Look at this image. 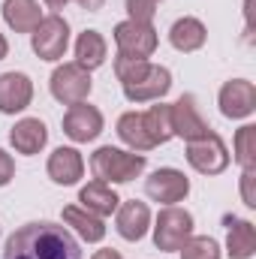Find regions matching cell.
Masks as SVG:
<instances>
[{"label": "cell", "mask_w": 256, "mask_h": 259, "mask_svg": "<svg viewBox=\"0 0 256 259\" xmlns=\"http://www.w3.org/2000/svg\"><path fill=\"white\" fill-rule=\"evenodd\" d=\"M256 169H241V202L247 208H256Z\"/></svg>", "instance_id": "obj_28"}, {"label": "cell", "mask_w": 256, "mask_h": 259, "mask_svg": "<svg viewBox=\"0 0 256 259\" xmlns=\"http://www.w3.org/2000/svg\"><path fill=\"white\" fill-rule=\"evenodd\" d=\"M217 106L223 112V118H232V121H241V118H250L256 112V84L247 78H232L220 88L217 94Z\"/></svg>", "instance_id": "obj_9"}, {"label": "cell", "mask_w": 256, "mask_h": 259, "mask_svg": "<svg viewBox=\"0 0 256 259\" xmlns=\"http://www.w3.org/2000/svg\"><path fill=\"white\" fill-rule=\"evenodd\" d=\"M205 39H208V30H205V24H202L199 18H193V15L178 18V21L172 24V30H169L172 49H175V52H184V55L199 52V49L205 46Z\"/></svg>", "instance_id": "obj_19"}, {"label": "cell", "mask_w": 256, "mask_h": 259, "mask_svg": "<svg viewBox=\"0 0 256 259\" xmlns=\"http://www.w3.org/2000/svg\"><path fill=\"white\" fill-rule=\"evenodd\" d=\"M9 145L24 154V157H33L39 154L46 145H49V127L39 121V118H21L15 127L9 130Z\"/></svg>", "instance_id": "obj_16"}, {"label": "cell", "mask_w": 256, "mask_h": 259, "mask_svg": "<svg viewBox=\"0 0 256 259\" xmlns=\"http://www.w3.org/2000/svg\"><path fill=\"white\" fill-rule=\"evenodd\" d=\"M118 136H121V142L127 148H133L136 154H145V151L154 148L151 139L145 136V127H142V112H124L118 118Z\"/></svg>", "instance_id": "obj_24"}, {"label": "cell", "mask_w": 256, "mask_h": 259, "mask_svg": "<svg viewBox=\"0 0 256 259\" xmlns=\"http://www.w3.org/2000/svg\"><path fill=\"white\" fill-rule=\"evenodd\" d=\"M91 259H124V256H121L118 250H112V247H106V250H97V253H94Z\"/></svg>", "instance_id": "obj_31"}, {"label": "cell", "mask_w": 256, "mask_h": 259, "mask_svg": "<svg viewBox=\"0 0 256 259\" xmlns=\"http://www.w3.org/2000/svg\"><path fill=\"white\" fill-rule=\"evenodd\" d=\"M91 88H94L91 72H88L84 66H78L75 61H72V64H61L52 72V78H49L52 97H55L58 103H64V106L84 103V100L91 97Z\"/></svg>", "instance_id": "obj_6"}, {"label": "cell", "mask_w": 256, "mask_h": 259, "mask_svg": "<svg viewBox=\"0 0 256 259\" xmlns=\"http://www.w3.org/2000/svg\"><path fill=\"white\" fill-rule=\"evenodd\" d=\"M115 226H118V235L124 241H142L151 229V208L139 199L121 202L115 211Z\"/></svg>", "instance_id": "obj_14"}, {"label": "cell", "mask_w": 256, "mask_h": 259, "mask_svg": "<svg viewBox=\"0 0 256 259\" xmlns=\"http://www.w3.org/2000/svg\"><path fill=\"white\" fill-rule=\"evenodd\" d=\"M75 3H78V6H81V9H88V12H100V9H103V3H106V0H75Z\"/></svg>", "instance_id": "obj_30"}, {"label": "cell", "mask_w": 256, "mask_h": 259, "mask_svg": "<svg viewBox=\"0 0 256 259\" xmlns=\"http://www.w3.org/2000/svg\"><path fill=\"white\" fill-rule=\"evenodd\" d=\"M151 229H154V247L163 250V253H175V250H181V244L193 235V214L187 208L166 205L157 214V223Z\"/></svg>", "instance_id": "obj_4"}, {"label": "cell", "mask_w": 256, "mask_h": 259, "mask_svg": "<svg viewBox=\"0 0 256 259\" xmlns=\"http://www.w3.org/2000/svg\"><path fill=\"white\" fill-rule=\"evenodd\" d=\"M115 75L124 88V97L130 103H154L163 100L172 91V72L160 64L142 61V58H115Z\"/></svg>", "instance_id": "obj_2"}, {"label": "cell", "mask_w": 256, "mask_h": 259, "mask_svg": "<svg viewBox=\"0 0 256 259\" xmlns=\"http://www.w3.org/2000/svg\"><path fill=\"white\" fill-rule=\"evenodd\" d=\"M103 112L91 103H75L69 106L64 115V136H69L72 142L84 145V142H94L100 133H103Z\"/></svg>", "instance_id": "obj_11"}, {"label": "cell", "mask_w": 256, "mask_h": 259, "mask_svg": "<svg viewBox=\"0 0 256 259\" xmlns=\"http://www.w3.org/2000/svg\"><path fill=\"white\" fill-rule=\"evenodd\" d=\"M3 21L15 33H30L42 21V9L36 0H6L3 3Z\"/></svg>", "instance_id": "obj_21"}, {"label": "cell", "mask_w": 256, "mask_h": 259, "mask_svg": "<svg viewBox=\"0 0 256 259\" xmlns=\"http://www.w3.org/2000/svg\"><path fill=\"white\" fill-rule=\"evenodd\" d=\"M169 112H172V133L181 136L184 142H196V139H202V136L211 133V127H208V121L202 118L199 103H196L193 94H184L178 103H172Z\"/></svg>", "instance_id": "obj_12"}, {"label": "cell", "mask_w": 256, "mask_h": 259, "mask_svg": "<svg viewBox=\"0 0 256 259\" xmlns=\"http://www.w3.org/2000/svg\"><path fill=\"white\" fill-rule=\"evenodd\" d=\"M12 178H15V160H12V154H6L0 148V187H6Z\"/></svg>", "instance_id": "obj_29"}, {"label": "cell", "mask_w": 256, "mask_h": 259, "mask_svg": "<svg viewBox=\"0 0 256 259\" xmlns=\"http://www.w3.org/2000/svg\"><path fill=\"white\" fill-rule=\"evenodd\" d=\"M187 163H190L199 175H220L229 166V148L211 130L208 136H202L196 142H187Z\"/></svg>", "instance_id": "obj_7"}, {"label": "cell", "mask_w": 256, "mask_h": 259, "mask_svg": "<svg viewBox=\"0 0 256 259\" xmlns=\"http://www.w3.org/2000/svg\"><path fill=\"white\" fill-rule=\"evenodd\" d=\"M226 253L232 259H250L256 253V229L250 220L241 217H226Z\"/></svg>", "instance_id": "obj_20"}, {"label": "cell", "mask_w": 256, "mask_h": 259, "mask_svg": "<svg viewBox=\"0 0 256 259\" xmlns=\"http://www.w3.org/2000/svg\"><path fill=\"white\" fill-rule=\"evenodd\" d=\"M142 127H145V136L151 139V145H166L169 139H175L172 133V112L166 103L160 106H151L148 112H142Z\"/></svg>", "instance_id": "obj_23"}, {"label": "cell", "mask_w": 256, "mask_h": 259, "mask_svg": "<svg viewBox=\"0 0 256 259\" xmlns=\"http://www.w3.org/2000/svg\"><path fill=\"white\" fill-rule=\"evenodd\" d=\"M3 259H84V253L66 226L36 220L9 235Z\"/></svg>", "instance_id": "obj_1"}, {"label": "cell", "mask_w": 256, "mask_h": 259, "mask_svg": "<svg viewBox=\"0 0 256 259\" xmlns=\"http://www.w3.org/2000/svg\"><path fill=\"white\" fill-rule=\"evenodd\" d=\"M163 0H127V15L130 21H139V24H151L157 9H160Z\"/></svg>", "instance_id": "obj_27"}, {"label": "cell", "mask_w": 256, "mask_h": 259, "mask_svg": "<svg viewBox=\"0 0 256 259\" xmlns=\"http://www.w3.org/2000/svg\"><path fill=\"white\" fill-rule=\"evenodd\" d=\"M145 193L151 196L154 202L175 205V202L187 199V193H190V178H187L184 172L166 166V169H157V172L148 175V181H145Z\"/></svg>", "instance_id": "obj_10"}, {"label": "cell", "mask_w": 256, "mask_h": 259, "mask_svg": "<svg viewBox=\"0 0 256 259\" xmlns=\"http://www.w3.org/2000/svg\"><path fill=\"white\" fill-rule=\"evenodd\" d=\"M33 100V81L24 72H3L0 75V112L18 115Z\"/></svg>", "instance_id": "obj_13"}, {"label": "cell", "mask_w": 256, "mask_h": 259, "mask_svg": "<svg viewBox=\"0 0 256 259\" xmlns=\"http://www.w3.org/2000/svg\"><path fill=\"white\" fill-rule=\"evenodd\" d=\"M42 3H46L49 9H64V6L69 3V0H42Z\"/></svg>", "instance_id": "obj_32"}, {"label": "cell", "mask_w": 256, "mask_h": 259, "mask_svg": "<svg viewBox=\"0 0 256 259\" xmlns=\"http://www.w3.org/2000/svg\"><path fill=\"white\" fill-rule=\"evenodd\" d=\"M178 253L181 259H220V244L211 235H190Z\"/></svg>", "instance_id": "obj_26"}, {"label": "cell", "mask_w": 256, "mask_h": 259, "mask_svg": "<svg viewBox=\"0 0 256 259\" xmlns=\"http://www.w3.org/2000/svg\"><path fill=\"white\" fill-rule=\"evenodd\" d=\"M78 202H81L84 211H91V214H97V217H112V214L118 211V205H121V199L112 190V184H106V181H100V178L91 181V184H84V187L78 190Z\"/></svg>", "instance_id": "obj_17"}, {"label": "cell", "mask_w": 256, "mask_h": 259, "mask_svg": "<svg viewBox=\"0 0 256 259\" xmlns=\"http://www.w3.org/2000/svg\"><path fill=\"white\" fill-rule=\"evenodd\" d=\"M64 223L81 238V241H88V244H100V241L106 238V223H103V217L84 211L81 205H66L64 208Z\"/></svg>", "instance_id": "obj_18"}, {"label": "cell", "mask_w": 256, "mask_h": 259, "mask_svg": "<svg viewBox=\"0 0 256 259\" xmlns=\"http://www.w3.org/2000/svg\"><path fill=\"white\" fill-rule=\"evenodd\" d=\"M235 163L241 169H256V127L253 124H244V127L235 133Z\"/></svg>", "instance_id": "obj_25"}, {"label": "cell", "mask_w": 256, "mask_h": 259, "mask_svg": "<svg viewBox=\"0 0 256 259\" xmlns=\"http://www.w3.org/2000/svg\"><path fill=\"white\" fill-rule=\"evenodd\" d=\"M46 172H49V178L55 181V184H61V187H72V184H78V178L84 175V157L75 151V148H55L52 151V157H49V163H46Z\"/></svg>", "instance_id": "obj_15"}, {"label": "cell", "mask_w": 256, "mask_h": 259, "mask_svg": "<svg viewBox=\"0 0 256 259\" xmlns=\"http://www.w3.org/2000/svg\"><path fill=\"white\" fill-rule=\"evenodd\" d=\"M115 46H118V55H127V58H142L148 61L157 46H160V36L154 30V24H139V21H121L115 24Z\"/></svg>", "instance_id": "obj_8"}, {"label": "cell", "mask_w": 256, "mask_h": 259, "mask_svg": "<svg viewBox=\"0 0 256 259\" xmlns=\"http://www.w3.org/2000/svg\"><path fill=\"white\" fill-rule=\"evenodd\" d=\"M6 55H9V42H6V36L0 33V61H3Z\"/></svg>", "instance_id": "obj_33"}, {"label": "cell", "mask_w": 256, "mask_h": 259, "mask_svg": "<svg viewBox=\"0 0 256 259\" xmlns=\"http://www.w3.org/2000/svg\"><path fill=\"white\" fill-rule=\"evenodd\" d=\"M145 166H148L145 154L112 148V145L97 148L91 157V172L106 184H130L133 178H139L145 172Z\"/></svg>", "instance_id": "obj_3"}, {"label": "cell", "mask_w": 256, "mask_h": 259, "mask_svg": "<svg viewBox=\"0 0 256 259\" xmlns=\"http://www.w3.org/2000/svg\"><path fill=\"white\" fill-rule=\"evenodd\" d=\"M106 55H109V42L100 30L78 33V39H75V64L78 66H84L91 72V69L106 64Z\"/></svg>", "instance_id": "obj_22"}, {"label": "cell", "mask_w": 256, "mask_h": 259, "mask_svg": "<svg viewBox=\"0 0 256 259\" xmlns=\"http://www.w3.org/2000/svg\"><path fill=\"white\" fill-rule=\"evenodd\" d=\"M30 49L39 61H61L69 49V24L64 15H46L30 30Z\"/></svg>", "instance_id": "obj_5"}]
</instances>
